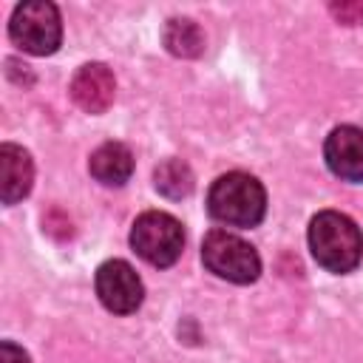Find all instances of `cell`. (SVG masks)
Returning <instances> with one entry per match:
<instances>
[{
  "label": "cell",
  "mask_w": 363,
  "mask_h": 363,
  "mask_svg": "<svg viewBox=\"0 0 363 363\" xmlns=\"http://www.w3.org/2000/svg\"><path fill=\"white\" fill-rule=\"evenodd\" d=\"M309 250L323 269L349 272L363 255V235L349 216L323 210L309 224Z\"/></svg>",
  "instance_id": "cell-1"
},
{
  "label": "cell",
  "mask_w": 363,
  "mask_h": 363,
  "mask_svg": "<svg viewBox=\"0 0 363 363\" xmlns=\"http://www.w3.org/2000/svg\"><path fill=\"white\" fill-rule=\"evenodd\" d=\"M207 210L213 218L230 227H255L267 210V193L250 173L218 176L207 193Z\"/></svg>",
  "instance_id": "cell-2"
},
{
  "label": "cell",
  "mask_w": 363,
  "mask_h": 363,
  "mask_svg": "<svg viewBox=\"0 0 363 363\" xmlns=\"http://www.w3.org/2000/svg\"><path fill=\"white\" fill-rule=\"evenodd\" d=\"M201 261L213 275L233 284H252L261 272V258L255 247L227 230H210L204 235Z\"/></svg>",
  "instance_id": "cell-3"
},
{
  "label": "cell",
  "mask_w": 363,
  "mask_h": 363,
  "mask_svg": "<svg viewBox=\"0 0 363 363\" xmlns=\"http://www.w3.org/2000/svg\"><path fill=\"white\" fill-rule=\"evenodd\" d=\"M9 37L17 48H23L28 54H37V57L54 54L62 40V23H60L57 6L45 3V0L20 3L11 14Z\"/></svg>",
  "instance_id": "cell-4"
},
{
  "label": "cell",
  "mask_w": 363,
  "mask_h": 363,
  "mask_svg": "<svg viewBox=\"0 0 363 363\" xmlns=\"http://www.w3.org/2000/svg\"><path fill=\"white\" fill-rule=\"evenodd\" d=\"M130 247L153 267H170L182 255L184 247V230L182 224L159 210L142 213L130 227Z\"/></svg>",
  "instance_id": "cell-5"
},
{
  "label": "cell",
  "mask_w": 363,
  "mask_h": 363,
  "mask_svg": "<svg viewBox=\"0 0 363 363\" xmlns=\"http://www.w3.org/2000/svg\"><path fill=\"white\" fill-rule=\"evenodd\" d=\"M96 295L105 303V309H111L116 315H128V312L139 309L145 289H142V281L133 272V267L128 261L113 258L96 269Z\"/></svg>",
  "instance_id": "cell-6"
},
{
  "label": "cell",
  "mask_w": 363,
  "mask_h": 363,
  "mask_svg": "<svg viewBox=\"0 0 363 363\" xmlns=\"http://www.w3.org/2000/svg\"><path fill=\"white\" fill-rule=\"evenodd\" d=\"M326 164L346 182H363V128L340 125L329 133L323 147Z\"/></svg>",
  "instance_id": "cell-7"
},
{
  "label": "cell",
  "mask_w": 363,
  "mask_h": 363,
  "mask_svg": "<svg viewBox=\"0 0 363 363\" xmlns=\"http://www.w3.org/2000/svg\"><path fill=\"white\" fill-rule=\"evenodd\" d=\"M113 94H116V82H113V74L108 65L102 62H88L82 65L74 79H71V96L74 102L88 111V113H102L111 108L113 102Z\"/></svg>",
  "instance_id": "cell-8"
},
{
  "label": "cell",
  "mask_w": 363,
  "mask_h": 363,
  "mask_svg": "<svg viewBox=\"0 0 363 363\" xmlns=\"http://www.w3.org/2000/svg\"><path fill=\"white\" fill-rule=\"evenodd\" d=\"M31 182H34L31 156L20 145L6 142L0 147V199H3V204L20 201L31 190Z\"/></svg>",
  "instance_id": "cell-9"
},
{
  "label": "cell",
  "mask_w": 363,
  "mask_h": 363,
  "mask_svg": "<svg viewBox=\"0 0 363 363\" xmlns=\"http://www.w3.org/2000/svg\"><path fill=\"white\" fill-rule=\"evenodd\" d=\"M88 167H91V176L96 182L111 184V187H119L133 173V153L122 142H105V145H99L91 153Z\"/></svg>",
  "instance_id": "cell-10"
},
{
  "label": "cell",
  "mask_w": 363,
  "mask_h": 363,
  "mask_svg": "<svg viewBox=\"0 0 363 363\" xmlns=\"http://www.w3.org/2000/svg\"><path fill=\"white\" fill-rule=\"evenodd\" d=\"M162 40H164V48L173 54V57H199L204 51V34L201 28L187 20V17H173L167 20L164 31H162Z\"/></svg>",
  "instance_id": "cell-11"
},
{
  "label": "cell",
  "mask_w": 363,
  "mask_h": 363,
  "mask_svg": "<svg viewBox=\"0 0 363 363\" xmlns=\"http://www.w3.org/2000/svg\"><path fill=\"white\" fill-rule=\"evenodd\" d=\"M153 184L167 199H184L193 190V170L182 159H164L153 170Z\"/></svg>",
  "instance_id": "cell-12"
},
{
  "label": "cell",
  "mask_w": 363,
  "mask_h": 363,
  "mask_svg": "<svg viewBox=\"0 0 363 363\" xmlns=\"http://www.w3.org/2000/svg\"><path fill=\"white\" fill-rule=\"evenodd\" d=\"M329 11H332V17H335L337 23H343V26H357V23H363V3H349V0H343V3H329Z\"/></svg>",
  "instance_id": "cell-13"
},
{
  "label": "cell",
  "mask_w": 363,
  "mask_h": 363,
  "mask_svg": "<svg viewBox=\"0 0 363 363\" xmlns=\"http://www.w3.org/2000/svg\"><path fill=\"white\" fill-rule=\"evenodd\" d=\"M0 363H28V354L20 346H14L11 340H3L0 343Z\"/></svg>",
  "instance_id": "cell-14"
}]
</instances>
